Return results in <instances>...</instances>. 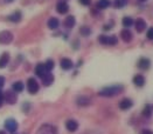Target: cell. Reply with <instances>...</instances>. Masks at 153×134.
I'll return each instance as SVG.
<instances>
[{
    "mask_svg": "<svg viewBox=\"0 0 153 134\" xmlns=\"http://www.w3.org/2000/svg\"><path fill=\"white\" fill-rule=\"evenodd\" d=\"M123 91H124V87L122 85H115V86H110V87H104V88H102L98 92V95L105 96V98H111V96H115V95L120 94Z\"/></svg>",
    "mask_w": 153,
    "mask_h": 134,
    "instance_id": "obj_1",
    "label": "cell"
},
{
    "mask_svg": "<svg viewBox=\"0 0 153 134\" xmlns=\"http://www.w3.org/2000/svg\"><path fill=\"white\" fill-rule=\"evenodd\" d=\"M98 41L102 45H108V46H115L118 44V38L116 35H100Z\"/></svg>",
    "mask_w": 153,
    "mask_h": 134,
    "instance_id": "obj_2",
    "label": "cell"
},
{
    "mask_svg": "<svg viewBox=\"0 0 153 134\" xmlns=\"http://www.w3.org/2000/svg\"><path fill=\"white\" fill-rule=\"evenodd\" d=\"M2 99H4V101H6L7 104L14 105V104L18 101V95H16V92H14L13 90L12 91L8 90V91H6V92L2 93Z\"/></svg>",
    "mask_w": 153,
    "mask_h": 134,
    "instance_id": "obj_3",
    "label": "cell"
},
{
    "mask_svg": "<svg viewBox=\"0 0 153 134\" xmlns=\"http://www.w3.org/2000/svg\"><path fill=\"white\" fill-rule=\"evenodd\" d=\"M35 134H57V128L54 125L46 123V125H42Z\"/></svg>",
    "mask_w": 153,
    "mask_h": 134,
    "instance_id": "obj_4",
    "label": "cell"
},
{
    "mask_svg": "<svg viewBox=\"0 0 153 134\" xmlns=\"http://www.w3.org/2000/svg\"><path fill=\"white\" fill-rule=\"evenodd\" d=\"M13 41V34L10 31H1L0 32V44L8 45Z\"/></svg>",
    "mask_w": 153,
    "mask_h": 134,
    "instance_id": "obj_5",
    "label": "cell"
},
{
    "mask_svg": "<svg viewBox=\"0 0 153 134\" xmlns=\"http://www.w3.org/2000/svg\"><path fill=\"white\" fill-rule=\"evenodd\" d=\"M39 84L34 78H29L27 80V90L30 94H36L39 92Z\"/></svg>",
    "mask_w": 153,
    "mask_h": 134,
    "instance_id": "obj_6",
    "label": "cell"
},
{
    "mask_svg": "<svg viewBox=\"0 0 153 134\" xmlns=\"http://www.w3.org/2000/svg\"><path fill=\"white\" fill-rule=\"evenodd\" d=\"M18 127H19V123L14 120V119H7V120L5 121V128H6L8 132H11V133L16 132Z\"/></svg>",
    "mask_w": 153,
    "mask_h": 134,
    "instance_id": "obj_7",
    "label": "cell"
},
{
    "mask_svg": "<svg viewBox=\"0 0 153 134\" xmlns=\"http://www.w3.org/2000/svg\"><path fill=\"white\" fill-rule=\"evenodd\" d=\"M56 11H57V13H60V14H65L69 11V5H68V2H67L65 0H60V1L57 2V5H56Z\"/></svg>",
    "mask_w": 153,
    "mask_h": 134,
    "instance_id": "obj_8",
    "label": "cell"
},
{
    "mask_svg": "<svg viewBox=\"0 0 153 134\" xmlns=\"http://www.w3.org/2000/svg\"><path fill=\"white\" fill-rule=\"evenodd\" d=\"M133 25H134V28H136V31L138 32V33H141V32H144L145 29H146V21L144 20V19H141V18H138L136 21H133Z\"/></svg>",
    "mask_w": 153,
    "mask_h": 134,
    "instance_id": "obj_9",
    "label": "cell"
},
{
    "mask_svg": "<svg viewBox=\"0 0 153 134\" xmlns=\"http://www.w3.org/2000/svg\"><path fill=\"white\" fill-rule=\"evenodd\" d=\"M65 128L69 132L74 133V132H76L77 129H78V122L76 120H74V119H69V120H67V122H65Z\"/></svg>",
    "mask_w": 153,
    "mask_h": 134,
    "instance_id": "obj_10",
    "label": "cell"
},
{
    "mask_svg": "<svg viewBox=\"0 0 153 134\" xmlns=\"http://www.w3.org/2000/svg\"><path fill=\"white\" fill-rule=\"evenodd\" d=\"M60 66L64 71H69V69H71L74 67V62L68 58H62L61 61H60Z\"/></svg>",
    "mask_w": 153,
    "mask_h": 134,
    "instance_id": "obj_11",
    "label": "cell"
},
{
    "mask_svg": "<svg viewBox=\"0 0 153 134\" xmlns=\"http://www.w3.org/2000/svg\"><path fill=\"white\" fill-rule=\"evenodd\" d=\"M120 38H122V40L124 41V42H130V41L132 40V38H133L132 32H131L128 28L122 29V32H120Z\"/></svg>",
    "mask_w": 153,
    "mask_h": 134,
    "instance_id": "obj_12",
    "label": "cell"
},
{
    "mask_svg": "<svg viewBox=\"0 0 153 134\" xmlns=\"http://www.w3.org/2000/svg\"><path fill=\"white\" fill-rule=\"evenodd\" d=\"M138 67L143 69V71H146V69H149L150 66H151V60L149 59V58H140L139 60H138Z\"/></svg>",
    "mask_w": 153,
    "mask_h": 134,
    "instance_id": "obj_13",
    "label": "cell"
},
{
    "mask_svg": "<svg viewBox=\"0 0 153 134\" xmlns=\"http://www.w3.org/2000/svg\"><path fill=\"white\" fill-rule=\"evenodd\" d=\"M76 102L78 106H89V105H91V99H90L89 96L81 95V96L77 98Z\"/></svg>",
    "mask_w": 153,
    "mask_h": 134,
    "instance_id": "obj_14",
    "label": "cell"
},
{
    "mask_svg": "<svg viewBox=\"0 0 153 134\" xmlns=\"http://www.w3.org/2000/svg\"><path fill=\"white\" fill-rule=\"evenodd\" d=\"M48 73V71H47V68L45 66V64H38L36 67H35V74L40 77V78H42L43 75H46Z\"/></svg>",
    "mask_w": 153,
    "mask_h": 134,
    "instance_id": "obj_15",
    "label": "cell"
},
{
    "mask_svg": "<svg viewBox=\"0 0 153 134\" xmlns=\"http://www.w3.org/2000/svg\"><path fill=\"white\" fill-rule=\"evenodd\" d=\"M132 105H133V102H132V100L131 99H128V98H125V99H123L120 102H119V108L120 109H123V111H126V109H130V108L132 107Z\"/></svg>",
    "mask_w": 153,
    "mask_h": 134,
    "instance_id": "obj_16",
    "label": "cell"
},
{
    "mask_svg": "<svg viewBox=\"0 0 153 134\" xmlns=\"http://www.w3.org/2000/svg\"><path fill=\"white\" fill-rule=\"evenodd\" d=\"M63 25L67 28H73V27L76 25V19L74 15H68L65 19H64V23Z\"/></svg>",
    "mask_w": 153,
    "mask_h": 134,
    "instance_id": "obj_17",
    "label": "cell"
},
{
    "mask_svg": "<svg viewBox=\"0 0 153 134\" xmlns=\"http://www.w3.org/2000/svg\"><path fill=\"white\" fill-rule=\"evenodd\" d=\"M47 26H48V28H51V29H56L57 27L60 26V21H59V19H57V18L51 17V18L48 19Z\"/></svg>",
    "mask_w": 153,
    "mask_h": 134,
    "instance_id": "obj_18",
    "label": "cell"
},
{
    "mask_svg": "<svg viewBox=\"0 0 153 134\" xmlns=\"http://www.w3.org/2000/svg\"><path fill=\"white\" fill-rule=\"evenodd\" d=\"M8 62H10V53L5 52L0 56V68H5L8 65Z\"/></svg>",
    "mask_w": 153,
    "mask_h": 134,
    "instance_id": "obj_19",
    "label": "cell"
},
{
    "mask_svg": "<svg viewBox=\"0 0 153 134\" xmlns=\"http://www.w3.org/2000/svg\"><path fill=\"white\" fill-rule=\"evenodd\" d=\"M21 19H22V14L20 11H15L11 15H8V20L12 23H19V21H21Z\"/></svg>",
    "mask_w": 153,
    "mask_h": 134,
    "instance_id": "obj_20",
    "label": "cell"
},
{
    "mask_svg": "<svg viewBox=\"0 0 153 134\" xmlns=\"http://www.w3.org/2000/svg\"><path fill=\"white\" fill-rule=\"evenodd\" d=\"M41 79H42V84H43L45 86H51V84L54 82V75L51 74V72H48V73H47L46 75H43Z\"/></svg>",
    "mask_w": 153,
    "mask_h": 134,
    "instance_id": "obj_21",
    "label": "cell"
},
{
    "mask_svg": "<svg viewBox=\"0 0 153 134\" xmlns=\"http://www.w3.org/2000/svg\"><path fill=\"white\" fill-rule=\"evenodd\" d=\"M133 84H134L137 87H143V86L145 85V78H144V75H141V74L134 75V77H133Z\"/></svg>",
    "mask_w": 153,
    "mask_h": 134,
    "instance_id": "obj_22",
    "label": "cell"
},
{
    "mask_svg": "<svg viewBox=\"0 0 153 134\" xmlns=\"http://www.w3.org/2000/svg\"><path fill=\"white\" fill-rule=\"evenodd\" d=\"M12 88L14 92H16V93H20V92H22L24 91V88H25V85H24V82L22 81H16V82H14L12 85Z\"/></svg>",
    "mask_w": 153,
    "mask_h": 134,
    "instance_id": "obj_23",
    "label": "cell"
},
{
    "mask_svg": "<svg viewBox=\"0 0 153 134\" xmlns=\"http://www.w3.org/2000/svg\"><path fill=\"white\" fill-rule=\"evenodd\" d=\"M153 114V105H146L144 111H143V115L146 118H151Z\"/></svg>",
    "mask_w": 153,
    "mask_h": 134,
    "instance_id": "obj_24",
    "label": "cell"
},
{
    "mask_svg": "<svg viewBox=\"0 0 153 134\" xmlns=\"http://www.w3.org/2000/svg\"><path fill=\"white\" fill-rule=\"evenodd\" d=\"M122 24H123V26L125 27V28H130V27L133 25V19L130 18V17H124Z\"/></svg>",
    "mask_w": 153,
    "mask_h": 134,
    "instance_id": "obj_25",
    "label": "cell"
},
{
    "mask_svg": "<svg viewBox=\"0 0 153 134\" xmlns=\"http://www.w3.org/2000/svg\"><path fill=\"white\" fill-rule=\"evenodd\" d=\"M110 4H111L110 0H100L97 2V7L101 8V10H104V8H108L110 6Z\"/></svg>",
    "mask_w": 153,
    "mask_h": 134,
    "instance_id": "obj_26",
    "label": "cell"
},
{
    "mask_svg": "<svg viewBox=\"0 0 153 134\" xmlns=\"http://www.w3.org/2000/svg\"><path fill=\"white\" fill-rule=\"evenodd\" d=\"M79 33H81L83 37H88V35L91 34V29H90V27H88V26H83V27H81Z\"/></svg>",
    "mask_w": 153,
    "mask_h": 134,
    "instance_id": "obj_27",
    "label": "cell"
},
{
    "mask_svg": "<svg viewBox=\"0 0 153 134\" xmlns=\"http://www.w3.org/2000/svg\"><path fill=\"white\" fill-rule=\"evenodd\" d=\"M45 66L47 68V71L48 72H51L54 69V67H55V62H54V60H51V59H48L46 62H45Z\"/></svg>",
    "mask_w": 153,
    "mask_h": 134,
    "instance_id": "obj_28",
    "label": "cell"
},
{
    "mask_svg": "<svg viewBox=\"0 0 153 134\" xmlns=\"http://www.w3.org/2000/svg\"><path fill=\"white\" fill-rule=\"evenodd\" d=\"M126 2H128V0H115L114 5H115L116 8H122V7H124L126 5Z\"/></svg>",
    "mask_w": 153,
    "mask_h": 134,
    "instance_id": "obj_29",
    "label": "cell"
},
{
    "mask_svg": "<svg viewBox=\"0 0 153 134\" xmlns=\"http://www.w3.org/2000/svg\"><path fill=\"white\" fill-rule=\"evenodd\" d=\"M146 37H147L149 40H153V27H150V28H149V31H147V33H146Z\"/></svg>",
    "mask_w": 153,
    "mask_h": 134,
    "instance_id": "obj_30",
    "label": "cell"
},
{
    "mask_svg": "<svg viewBox=\"0 0 153 134\" xmlns=\"http://www.w3.org/2000/svg\"><path fill=\"white\" fill-rule=\"evenodd\" d=\"M82 5H84V6H89L90 4H91V0H78Z\"/></svg>",
    "mask_w": 153,
    "mask_h": 134,
    "instance_id": "obj_31",
    "label": "cell"
},
{
    "mask_svg": "<svg viewBox=\"0 0 153 134\" xmlns=\"http://www.w3.org/2000/svg\"><path fill=\"white\" fill-rule=\"evenodd\" d=\"M4 85H5V78H4L2 75H0V88H1Z\"/></svg>",
    "mask_w": 153,
    "mask_h": 134,
    "instance_id": "obj_32",
    "label": "cell"
},
{
    "mask_svg": "<svg viewBox=\"0 0 153 134\" xmlns=\"http://www.w3.org/2000/svg\"><path fill=\"white\" fill-rule=\"evenodd\" d=\"M140 134H153L152 131H150V129H144Z\"/></svg>",
    "mask_w": 153,
    "mask_h": 134,
    "instance_id": "obj_33",
    "label": "cell"
},
{
    "mask_svg": "<svg viewBox=\"0 0 153 134\" xmlns=\"http://www.w3.org/2000/svg\"><path fill=\"white\" fill-rule=\"evenodd\" d=\"M2 101H4V99H2V92L0 91V107L2 106Z\"/></svg>",
    "mask_w": 153,
    "mask_h": 134,
    "instance_id": "obj_34",
    "label": "cell"
},
{
    "mask_svg": "<svg viewBox=\"0 0 153 134\" xmlns=\"http://www.w3.org/2000/svg\"><path fill=\"white\" fill-rule=\"evenodd\" d=\"M13 0H5V2H12Z\"/></svg>",
    "mask_w": 153,
    "mask_h": 134,
    "instance_id": "obj_35",
    "label": "cell"
},
{
    "mask_svg": "<svg viewBox=\"0 0 153 134\" xmlns=\"http://www.w3.org/2000/svg\"><path fill=\"white\" fill-rule=\"evenodd\" d=\"M0 134H6V132L5 131H0Z\"/></svg>",
    "mask_w": 153,
    "mask_h": 134,
    "instance_id": "obj_36",
    "label": "cell"
},
{
    "mask_svg": "<svg viewBox=\"0 0 153 134\" xmlns=\"http://www.w3.org/2000/svg\"><path fill=\"white\" fill-rule=\"evenodd\" d=\"M140 1H146V0H140Z\"/></svg>",
    "mask_w": 153,
    "mask_h": 134,
    "instance_id": "obj_37",
    "label": "cell"
}]
</instances>
